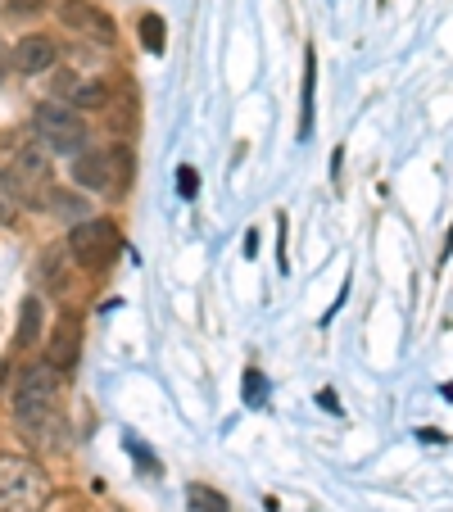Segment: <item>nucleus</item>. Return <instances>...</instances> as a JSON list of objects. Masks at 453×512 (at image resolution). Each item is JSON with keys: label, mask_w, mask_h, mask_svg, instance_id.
<instances>
[{"label": "nucleus", "mask_w": 453, "mask_h": 512, "mask_svg": "<svg viewBox=\"0 0 453 512\" xmlns=\"http://www.w3.org/2000/svg\"><path fill=\"white\" fill-rule=\"evenodd\" d=\"M263 399H268V377H263L259 368H250V372H245V404L259 408Z\"/></svg>", "instance_id": "4468645a"}, {"label": "nucleus", "mask_w": 453, "mask_h": 512, "mask_svg": "<svg viewBox=\"0 0 453 512\" xmlns=\"http://www.w3.org/2000/svg\"><path fill=\"white\" fill-rule=\"evenodd\" d=\"M186 503H191V512H227L232 508L227 494L213 490V485H191V490H186Z\"/></svg>", "instance_id": "9b49d317"}, {"label": "nucleus", "mask_w": 453, "mask_h": 512, "mask_svg": "<svg viewBox=\"0 0 453 512\" xmlns=\"http://www.w3.org/2000/svg\"><path fill=\"white\" fill-rule=\"evenodd\" d=\"M50 481L32 458H0V512H41Z\"/></svg>", "instance_id": "f03ea898"}, {"label": "nucleus", "mask_w": 453, "mask_h": 512, "mask_svg": "<svg viewBox=\"0 0 453 512\" xmlns=\"http://www.w3.org/2000/svg\"><path fill=\"white\" fill-rule=\"evenodd\" d=\"M195 186H200V177H195V168H177V191H182L186 200H191V195H195Z\"/></svg>", "instance_id": "a211bd4d"}, {"label": "nucleus", "mask_w": 453, "mask_h": 512, "mask_svg": "<svg viewBox=\"0 0 453 512\" xmlns=\"http://www.w3.org/2000/svg\"><path fill=\"white\" fill-rule=\"evenodd\" d=\"M50 209H64V213H82V200H73V195L55 191V195H50Z\"/></svg>", "instance_id": "6ab92c4d"}, {"label": "nucleus", "mask_w": 453, "mask_h": 512, "mask_svg": "<svg viewBox=\"0 0 453 512\" xmlns=\"http://www.w3.org/2000/svg\"><path fill=\"white\" fill-rule=\"evenodd\" d=\"M55 59H59V50L46 32H28V37H19V46L10 50V68L23 73V78H41V73H50Z\"/></svg>", "instance_id": "6e6552de"}, {"label": "nucleus", "mask_w": 453, "mask_h": 512, "mask_svg": "<svg viewBox=\"0 0 453 512\" xmlns=\"http://www.w3.org/2000/svg\"><path fill=\"white\" fill-rule=\"evenodd\" d=\"M41 327H46V313H41V300L37 295H28L23 300V309H19V349H28V345H37L41 340Z\"/></svg>", "instance_id": "9d476101"}, {"label": "nucleus", "mask_w": 453, "mask_h": 512, "mask_svg": "<svg viewBox=\"0 0 453 512\" xmlns=\"http://www.w3.org/2000/svg\"><path fill=\"white\" fill-rule=\"evenodd\" d=\"M132 177V159L123 145H100L73 155V182L96 195H123V182Z\"/></svg>", "instance_id": "39448f33"}, {"label": "nucleus", "mask_w": 453, "mask_h": 512, "mask_svg": "<svg viewBox=\"0 0 453 512\" xmlns=\"http://www.w3.org/2000/svg\"><path fill=\"white\" fill-rule=\"evenodd\" d=\"M50 363H55V372H73L82 363V322L73 313L55 318V327H50Z\"/></svg>", "instance_id": "1a4fd4ad"}, {"label": "nucleus", "mask_w": 453, "mask_h": 512, "mask_svg": "<svg viewBox=\"0 0 453 512\" xmlns=\"http://www.w3.org/2000/svg\"><path fill=\"white\" fill-rule=\"evenodd\" d=\"M68 254L82 263V268H109V263L123 254V232H118L109 218H87L68 232Z\"/></svg>", "instance_id": "423d86ee"}, {"label": "nucleus", "mask_w": 453, "mask_h": 512, "mask_svg": "<svg viewBox=\"0 0 453 512\" xmlns=\"http://www.w3.org/2000/svg\"><path fill=\"white\" fill-rule=\"evenodd\" d=\"M304 118H299V136H309L313 132V50L304 55Z\"/></svg>", "instance_id": "ddd939ff"}, {"label": "nucleus", "mask_w": 453, "mask_h": 512, "mask_svg": "<svg viewBox=\"0 0 453 512\" xmlns=\"http://www.w3.org/2000/svg\"><path fill=\"white\" fill-rule=\"evenodd\" d=\"M141 46L150 50V55H164L168 28H164V19H159V14H141Z\"/></svg>", "instance_id": "f8f14e48"}, {"label": "nucleus", "mask_w": 453, "mask_h": 512, "mask_svg": "<svg viewBox=\"0 0 453 512\" xmlns=\"http://www.w3.org/2000/svg\"><path fill=\"white\" fill-rule=\"evenodd\" d=\"M10 191H14V200L28 204V209H50V195H55V168H50L46 145H23L19 155L10 159Z\"/></svg>", "instance_id": "7ed1b4c3"}, {"label": "nucleus", "mask_w": 453, "mask_h": 512, "mask_svg": "<svg viewBox=\"0 0 453 512\" xmlns=\"http://www.w3.org/2000/svg\"><path fill=\"white\" fill-rule=\"evenodd\" d=\"M14 218V191H10V177H0V227Z\"/></svg>", "instance_id": "f3484780"}, {"label": "nucleus", "mask_w": 453, "mask_h": 512, "mask_svg": "<svg viewBox=\"0 0 453 512\" xmlns=\"http://www.w3.org/2000/svg\"><path fill=\"white\" fill-rule=\"evenodd\" d=\"M59 23L82 32V37H91V41H100V46H114L118 41L114 19H109L100 5H91V0H64V5H59Z\"/></svg>", "instance_id": "0eeeda50"}, {"label": "nucleus", "mask_w": 453, "mask_h": 512, "mask_svg": "<svg viewBox=\"0 0 453 512\" xmlns=\"http://www.w3.org/2000/svg\"><path fill=\"white\" fill-rule=\"evenodd\" d=\"M55 390H59V372L55 363H28L19 372V386H14V413L28 426L32 435L46 431V422L55 417Z\"/></svg>", "instance_id": "f257e3e1"}, {"label": "nucleus", "mask_w": 453, "mask_h": 512, "mask_svg": "<svg viewBox=\"0 0 453 512\" xmlns=\"http://www.w3.org/2000/svg\"><path fill=\"white\" fill-rule=\"evenodd\" d=\"M0 55H5V50H0ZM0 78H5V64H0Z\"/></svg>", "instance_id": "aec40b11"}, {"label": "nucleus", "mask_w": 453, "mask_h": 512, "mask_svg": "<svg viewBox=\"0 0 453 512\" xmlns=\"http://www.w3.org/2000/svg\"><path fill=\"white\" fill-rule=\"evenodd\" d=\"M50 0H10L5 10H10V19H32V14H41Z\"/></svg>", "instance_id": "2eb2a0df"}, {"label": "nucleus", "mask_w": 453, "mask_h": 512, "mask_svg": "<svg viewBox=\"0 0 453 512\" xmlns=\"http://www.w3.org/2000/svg\"><path fill=\"white\" fill-rule=\"evenodd\" d=\"M32 132H37V141L46 145L50 155H82L87 150V118L78 114V109L59 105V100H46V105H37V114H32Z\"/></svg>", "instance_id": "20e7f679"}, {"label": "nucleus", "mask_w": 453, "mask_h": 512, "mask_svg": "<svg viewBox=\"0 0 453 512\" xmlns=\"http://www.w3.org/2000/svg\"><path fill=\"white\" fill-rule=\"evenodd\" d=\"M78 105L82 109H100L105 105V87H100V82H87V87L78 91Z\"/></svg>", "instance_id": "dca6fc26"}]
</instances>
